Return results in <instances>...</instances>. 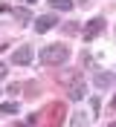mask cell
Instances as JSON below:
<instances>
[{
  "label": "cell",
  "instance_id": "obj_1",
  "mask_svg": "<svg viewBox=\"0 0 116 127\" xmlns=\"http://www.w3.org/2000/svg\"><path fill=\"white\" fill-rule=\"evenodd\" d=\"M38 61L46 64V66H64L70 61V46L67 43H49L38 52Z\"/></svg>",
  "mask_w": 116,
  "mask_h": 127
},
{
  "label": "cell",
  "instance_id": "obj_2",
  "mask_svg": "<svg viewBox=\"0 0 116 127\" xmlns=\"http://www.w3.org/2000/svg\"><path fill=\"white\" fill-rule=\"evenodd\" d=\"M64 113H67V107H64V104H49V107L41 113V121H44V127H61Z\"/></svg>",
  "mask_w": 116,
  "mask_h": 127
},
{
  "label": "cell",
  "instance_id": "obj_3",
  "mask_svg": "<svg viewBox=\"0 0 116 127\" xmlns=\"http://www.w3.org/2000/svg\"><path fill=\"white\" fill-rule=\"evenodd\" d=\"M105 26H108L105 17H90V20L84 23V29H81V38H84V40H96L102 32H105Z\"/></svg>",
  "mask_w": 116,
  "mask_h": 127
},
{
  "label": "cell",
  "instance_id": "obj_4",
  "mask_svg": "<svg viewBox=\"0 0 116 127\" xmlns=\"http://www.w3.org/2000/svg\"><path fill=\"white\" fill-rule=\"evenodd\" d=\"M9 64H15V66H29V64H32V46H29V43L17 46L15 52H12V61H9Z\"/></svg>",
  "mask_w": 116,
  "mask_h": 127
},
{
  "label": "cell",
  "instance_id": "obj_5",
  "mask_svg": "<svg viewBox=\"0 0 116 127\" xmlns=\"http://www.w3.org/2000/svg\"><path fill=\"white\" fill-rule=\"evenodd\" d=\"M58 81L64 87H73L76 81H81V69L78 66H64V69H58Z\"/></svg>",
  "mask_w": 116,
  "mask_h": 127
},
{
  "label": "cell",
  "instance_id": "obj_6",
  "mask_svg": "<svg viewBox=\"0 0 116 127\" xmlns=\"http://www.w3.org/2000/svg\"><path fill=\"white\" fill-rule=\"evenodd\" d=\"M55 26H58V17H55V15H41V17H35V32H38V35L55 29Z\"/></svg>",
  "mask_w": 116,
  "mask_h": 127
},
{
  "label": "cell",
  "instance_id": "obj_7",
  "mask_svg": "<svg viewBox=\"0 0 116 127\" xmlns=\"http://www.w3.org/2000/svg\"><path fill=\"white\" fill-rule=\"evenodd\" d=\"M67 95H70V101H81V98H87V84H84V78L76 81L73 87H67Z\"/></svg>",
  "mask_w": 116,
  "mask_h": 127
},
{
  "label": "cell",
  "instance_id": "obj_8",
  "mask_svg": "<svg viewBox=\"0 0 116 127\" xmlns=\"http://www.w3.org/2000/svg\"><path fill=\"white\" fill-rule=\"evenodd\" d=\"M93 84L102 87V90H105V87H113V84H116V75L108 72V69H105V72H96V75H93Z\"/></svg>",
  "mask_w": 116,
  "mask_h": 127
},
{
  "label": "cell",
  "instance_id": "obj_9",
  "mask_svg": "<svg viewBox=\"0 0 116 127\" xmlns=\"http://www.w3.org/2000/svg\"><path fill=\"white\" fill-rule=\"evenodd\" d=\"M12 17H15L20 26H29L32 23V15H29V9H23V6H17V9H12Z\"/></svg>",
  "mask_w": 116,
  "mask_h": 127
},
{
  "label": "cell",
  "instance_id": "obj_10",
  "mask_svg": "<svg viewBox=\"0 0 116 127\" xmlns=\"http://www.w3.org/2000/svg\"><path fill=\"white\" fill-rule=\"evenodd\" d=\"M87 121H90V116L81 113V110H76V113H73V119H70V127H87Z\"/></svg>",
  "mask_w": 116,
  "mask_h": 127
},
{
  "label": "cell",
  "instance_id": "obj_11",
  "mask_svg": "<svg viewBox=\"0 0 116 127\" xmlns=\"http://www.w3.org/2000/svg\"><path fill=\"white\" fill-rule=\"evenodd\" d=\"M49 6H52L55 12H70V9L76 6V0H49Z\"/></svg>",
  "mask_w": 116,
  "mask_h": 127
},
{
  "label": "cell",
  "instance_id": "obj_12",
  "mask_svg": "<svg viewBox=\"0 0 116 127\" xmlns=\"http://www.w3.org/2000/svg\"><path fill=\"white\" fill-rule=\"evenodd\" d=\"M17 113V104L12 101V104H0V116H15Z\"/></svg>",
  "mask_w": 116,
  "mask_h": 127
},
{
  "label": "cell",
  "instance_id": "obj_13",
  "mask_svg": "<svg viewBox=\"0 0 116 127\" xmlns=\"http://www.w3.org/2000/svg\"><path fill=\"white\" fill-rule=\"evenodd\" d=\"M90 107H93V119H96V116H99V110H102V101L96 98V95L90 98Z\"/></svg>",
  "mask_w": 116,
  "mask_h": 127
},
{
  "label": "cell",
  "instance_id": "obj_14",
  "mask_svg": "<svg viewBox=\"0 0 116 127\" xmlns=\"http://www.w3.org/2000/svg\"><path fill=\"white\" fill-rule=\"evenodd\" d=\"M64 32H67V35H76V32H78V23H64Z\"/></svg>",
  "mask_w": 116,
  "mask_h": 127
},
{
  "label": "cell",
  "instance_id": "obj_15",
  "mask_svg": "<svg viewBox=\"0 0 116 127\" xmlns=\"http://www.w3.org/2000/svg\"><path fill=\"white\" fill-rule=\"evenodd\" d=\"M81 66H93V55H90V52L81 55Z\"/></svg>",
  "mask_w": 116,
  "mask_h": 127
},
{
  "label": "cell",
  "instance_id": "obj_16",
  "mask_svg": "<svg viewBox=\"0 0 116 127\" xmlns=\"http://www.w3.org/2000/svg\"><path fill=\"white\" fill-rule=\"evenodd\" d=\"M6 75H9V64H6V61H0V81L6 78Z\"/></svg>",
  "mask_w": 116,
  "mask_h": 127
},
{
  "label": "cell",
  "instance_id": "obj_17",
  "mask_svg": "<svg viewBox=\"0 0 116 127\" xmlns=\"http://www.w3.org/2000/svg\"><path fill=\"white\" fill-rule=\"evenodd\" d=\"M90 3H93V0H76V6H81V9H84V6H90Z\"/></svg>",
  "mask_w": 116,
  "mask_h": 127
},
{
  "label": "cell",
  "instance_id": "obj_18",
  "mask_svg": "<svg viewBox=\"0 0 116 127\" xmlns=\"http://www.w3.org/2000/svg\"><path fill=\"white\" fill-rule=\"evenodd\" d=\"M110 110H113V113H116V95H113V101H110Z\"/></svg>",
  "mask_w": 116,
  "mask_h": 127
},
{
  "label": "cell",
  "instance_id": "obj_19",
  "mask_svg": "<svg viewBox=\"0 0 116 127\" xmlns=\"http://www.w3.org/2000/svg\"><path fill=\"white\" fill-rule=\"evenodd\" d=\"M20 3H38V0H20Z\"/></svg>",
  "mask_w": 116,
  "mask_h": 127
},
{
  "label": "cell",
  "instance_id": "obj_20",
  "mask_svg": "<svg viewBox=\"0 0 116 127\" xmlns=\"http://www.w3.org/2000/svg\"><path fill=\"white\" fill-rule=\"evenodd\" d=\"M15 127H32V124H15Z\"/></svg>",
  "mask_w": 116,
  "mask_h": 127
},
{
  "label": "cell",
  "instance_id": "obj_21",
  "mask_svg": "<svg viewBox=\"0 0 116 127\" xmlns=\"http://www.w3.org/2000/svg\"><path fill=\"white\" fill-rule=\"evenodd\" d=\"M108 127H116V121H113V124H108Z\"/></svg>",
  "mask_w": 116,
  "mask_h": 127
},
{
  "label": "cell",
  "instance_id": "obj_22",
  "mask_svg": "<svg viewBox=\"0 0 116 127\" xmlns=\"http://www.w3.org/2000/svg\"><path fill=\"white\" fill-rule=\"evenodd\" d=\"M0 93H3V90H0Z\"/></svg>",
  "mask_w": 116,
  "mask_h": 127
}]
</instances>
